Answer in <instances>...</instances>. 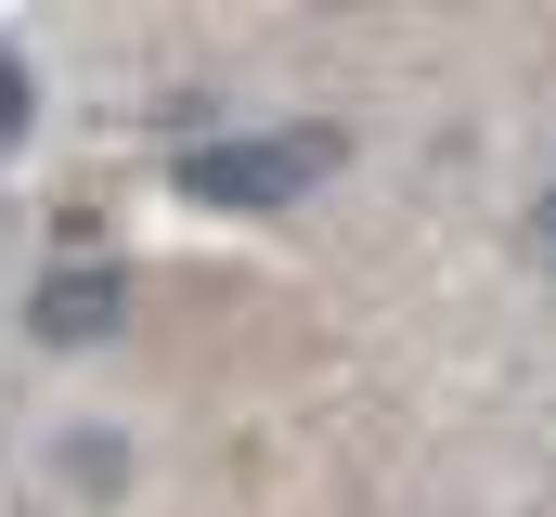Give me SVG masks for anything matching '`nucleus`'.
I'll list each match as a JSON object with an SVG mask.
<instances>
[{
    "mask_svg": "<svg viewBox=\"0 0 556 517\" xmlns=\"http://www.w3.org/2000/svg\"><path fill=\"white\" fill-rule=\"evenodd\" d=\"M337 129H260V142H207V155H181V194L194 207H285V194H311V181H337Z\"/></svg>",
    "mask_w": 556,
    "mask_h": 517,
    "instance_id": "f257e3e1",
    "label": "nucleus"
},
{
    "mask_svg": "<svg viewBox=\"0 0 556 517\" xmlns=\"http://www.w3.org/2000/svg\"><path fill=\"white\" fill-rule=\"evenodd\" d=\"M117 298H130V285H117V272H104V258H78V272H52V285H39V298H26V324H39V337H52V350H91V337H104V324H117Z\"/></svg>",
    "mask_w": 556,
    "mask_h": 517,
    "instance_id": "f03ea898",
    "label": "nucleus"
},
{
    "mask_svg": "<svg viewBox=\"0 0 556 517\" xmlns=\"http://www.w3.org/2000/svg\"><path fill=\"white\" fill-rule=\"evenodd\" d=\"M531 247H544V258H556V181H544V207H531Z\"/></svg>",
    "mask_w": 556,
    "mask_h": 517,
    "instance_id": "39448f33",
    "label": "nucleus"
},
{
    "mask_svg": "<svg viewBox=\"0 0 556 517\" xmlns=\"http://www.w3.org/2000/svg\"><path fill=\"white\" fill-rule=\"evenodd\" d=\"M26 129V65H13V39H0V142Z\"/></svg>",
    "mask_w": 556,
    "mask_h": 517,
    "instance_id": "20e7f679",
    "label": "nucleus"
},
{
    "mask_svg": "<svg viewBox=\"0 0 556 517\" xmlns=\"http://www.w3.org/2000/svg\"><path fill=\"white\" fill-rule=\"evenodd\" d=\"M52 466H65V492H78V505H117V492H130V440H117V427H65V440H52Z\"/></svg>",
    "mask_w": 556,
    "mask_h": 517,
    "instance_id": "7ed1b4c3",
    "label": "nucleus"
}]
</instances>
